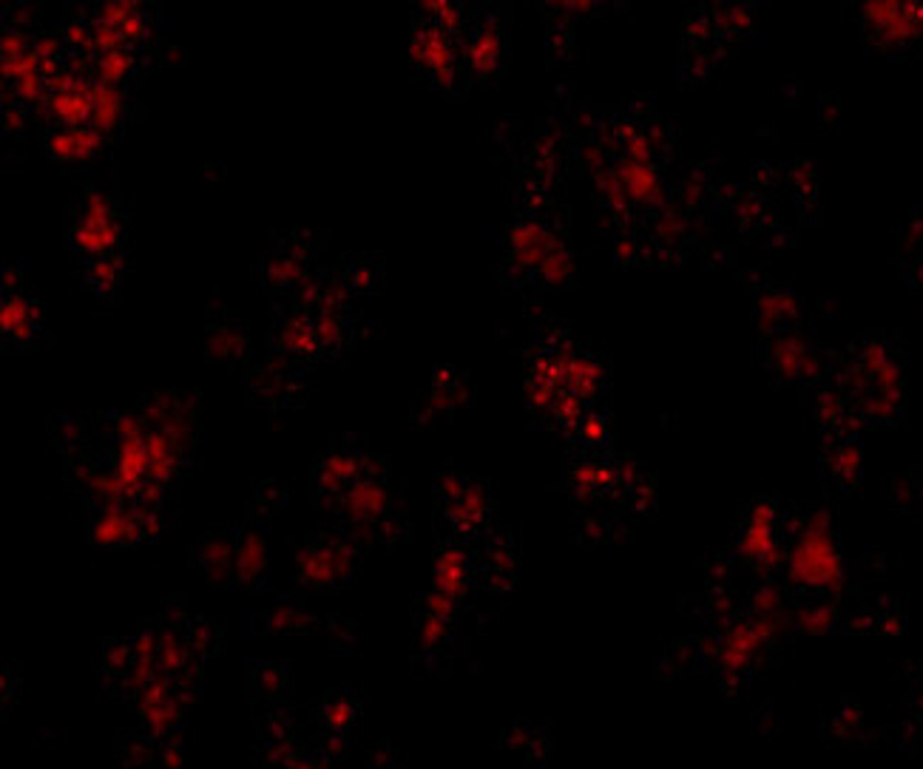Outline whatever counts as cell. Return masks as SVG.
Returning <instances> with one entry per match:
<instances>
[{"label":"cell","mask_w":923,"mask_h":769,"mask_svg":"<svg viewBox=\"0 0 923 769\" xmlns=\"http://www.w3.org/2000/svg\"><path fill=\"white\" fill-rule=\"evenodd\" d=\"M361 551L338 528L310 534L296 551V579L304 594H336L358 574Z\"/></svg>","instance_id":"cell-1"},{"label":"cell","mask_w":923,"mask_h":769,"mask_svg":"<svg viewBox=\"0 0 923 769\" xmlns=\"http://www.w3.org/2000/svg\"><path fill=\"white\" fill-rule=\"evenodd\" d=\"M370 460L367 452V437L361 435H336L330 446L316 457L310 469V500L313 506L324 511H336L344 491L353 486L355 480L364 474V466Z\"/></svg>","instance_id":"cell-2"},{"label":"cell","mask_w":923,"mask_h":769,"mask_svg":"<svg viewBox=\"0 0 923 769\" xmlns=\"http://www.w3.org/2000/svg\"><path fill=\"white\" fill-rule=\"evenodd\" d=\"M313 395V372H302L267 358L245 369V398L250 406H262L270 415L302 409Z\"/></svg>","instance_id":"cell-3"},{"label":"cell","mask_w":923,"mask_h":769,"mask_svg":"<svg viewBox=\"0 0 923 769\" xmlns=\"http://www.w3.org/2000/svg\"><path fill=\"white\" fill-rule=\"evenodd\" d=\"M270 310H273V324L267 333V358L282 361L287 367L302 369V372H313L319 364H324L313 315L299 310L290 301L270 304Z\"/></svg>","instance_id":"cell-4"},{"label":"cell","mask_w":923,"mask_h":769,"mask_svg":"<svg viewBox=\"0 0 923 769\" xmlns=\"http://www.w3.org/2000/svg\"><path fill=\"white\" fill-rule=\"evenodd\" d=\"M46 333V304L37 290L26 287L12 296H0V341L6 355L37 350Z\"/></svg>","instance_id":"cell-5"},{"label":"cell","mask_w":923,"mask_h":769,"mask_svg":"<svg viewBox=\"0 0 923 769\" xmlns=\"http://www.w3.org/2000/svg\"><path fill=\"white\" fill-rule=\"evenodd\" d=\"M40 148L52 162L69 171H89L91 165L106 159L111 142L100 137L91 125H77V128L54 125L40 131Z\"/></svg>","instance_id":"cell-6"},{"label":"cell","mask_w":923,"mask_h":769,"mask_svg":"<svg viewBox=\"0 0 923 769\" xmlns=\"http://www.w3.org/2000/svg\"><path fill=\"white\" fill-rule=\"evenodd\" d=\"M250 347L248 324L233 318L231 310L225 307V298L219 290H213L208 304H205V355L213 364L236 367L245 361Z\"/></svg>","instance_id":"cell-7"},{"label":"cell","mask_w":923,"mask_h":769,"mask_svg":"<svg viewBox=\"0 0 923 769\" xmlns=\"http://www.w3.org/2000/svg\"><path fill=\"white\" fill-rule=\"evenodd\" d=\"M120 219H131V210L117 191L114 182H86L66 205V230L69 228H106Z\"/></svg>","instance_id":"cell-8"},{"label":"cell","mask_w":923,"mask_h":769,"mask_svg":"<svg viewBox=\"0 0 923 769\" xmlns=\"http://www.w3.org/2000/svg\"><path fill=\"white\" fill-rule=\"evenodd\" d=\"M236 585L253 594L270 585V525L248 523L239 528V548H236Z\"/></svg>","instance_id":"cell-9"},{"label":"cell","mask_w":923,"mask_h":769,"mask_svg":"<svg viewBox=\"0 0 923 769\" xmlns=\"http://www.w3.org/2000/svg\"><path fill=\"white\" fill-rule=\"evenodd\" d=\"M86 537L91 545L111 548V551H128L142 542L140 523L134 514V503L125 506H89V523Z\"/></svg>","instance_id":"cell-10"},{"label":"cell","mask_w":923,"mask_h":769,"mask_svg":"<svg viewBox=\"0 0 923 769\" xmlns=\"http://www.w3.org/2000/svg\"><path fill=\"white\" fill-rule=\"evenodd\" d=\"M236 548L239 531L231 525H213L199 537L191 557L213 585H236Z\"/></svg>","instance_id":"cell-11"},{"label":"cell","mask_w":923,"mask_h":769,"mask_svg":"<svg viewBox=\"0 0 923 769\" xmlns=\"http://www.w3.org/2000/svg\"><path fill=\"white\" fill-rule=\"evenodd\" d=\"M66 247L80 262H94L106 256L131 253V219H120L106 228H69Z\"/></svg>","instance_id":"cell-12"},{"label":"cell","mask_w":923,"mask_h":769,"mask_svg":"<svg viewBox=\"0 0 923 769\" xmlns=\"http://www.w3.org/2000/svg\"><path fill=\"white\" fill-rule=\"evenodd\" d=\"M91 100H94V111H91V128L106 137L111 145L123 140L125 128H128V108H131V88L111 86V83H94L91 88Z\"/></svg>","instance_id":"cell-13"},{"label":"cell","mask_w":923,"mask_h":769,"mask_svg":"<svg viewBox=\"0 0 923 769\" xmlns=\"http://www.w3.org/2000/svg\"><path fill=\"white\" fill-rule=\"evenodd\" d=\"M131 264H134L131 253H120V256H106V259L86 262L83 264V287H86L100 304L114 307V304L123 298L125 281L131 279Z\"/></svg>","instance_id":"cell-14"},{"label":"cell","mask_w":923,"mask_h":769,"mask_svg":"<svg viewBox=\"0 0 923 769\" xmlns=\"http://www.w3.org/2000/svg\"><path fill=\"white\" fill-rule=\"evenodd\" d=\"M338 270H341L344 284L353 290L355 296L381 293V284H384V256L381 253H375V250L347 253L338 264Z\"/></svg>","instance_id":"cell-15"},{"label":"cell","mask_w":923,"mask_h":769,"mask_svg":"<svg viewBox=\"0 0 923 769\" xmlns=\"http://www.w3.org/2000/svg\"><path fill=\"white\" fill-rule=\"evenodd\" d=\"M253 628L259 630V633H321L324 619L310 616L302 605L279 602L267 613H259L253 619Z\"/></svg>","instance_id":"cell-16"},{"label":"cell","mask_w":923,"mask_h":769,"mask_svg":"<svg viewBox=\"0 0 923 769\" xmlns=\"http://www.w3.org/2000/svg\"><path fill=\"white\" fill-rule=\"evenodd\" d=\"M358 710H361V699L353 690H333L319 699V704L313 707V716L319 721L321 733L347 735V730L358 721Z\"/></svg>","instance_id":"cell-17"},{"label":"cell","mask_w":923,"mask_h":769,"mask_svg":"<svg viewBox=\"0 0 923 769\" xmlns=\"http://www.w3.org/2000/svg\"><path fill=\"white\" fill-rule=\"evenodd\" d=\"M49 437H52L54 449L63 455V460L94 449V443H91L94 440V426L86 418H80V415H52Z\"/></svg>","instance_id":"cell-18"},{"label":"cell","mask_w":923,"mask_h":769,"mask_svg":"<svg viewBox=\"0 0 923 769\" xmlns=\"http://www.w3.org/2000/svg\"><path fill=\"white\" fill-rule=\"evenodd\" d=\"M327 239H330V230L327 228H273L270 236H267V242L279 245L284 253H290L293 259H299L302 264H310V267H316L313 262L321 253V247L327 245Z\"/></svg>","instance_id":"cell-19"},{"label":"cell","mask_w":923,"mask_h":769,"mask_svg":"<svg viewBox=\"0 0 923 769\" xmlns=\"http://www.w3.org/2000/svg\"><path fill=\"white\" fill-rule=\"evenodd\" d=\"M355 321H344L330 313H316L313 315V327H316V338H319L321 361H336L338 355L344 350H355L353 344V327Z\"/></svg>","instance_id":"cell-20"},{"label":"cell","mask_w":923,"mask_h":769,"mask_svg":"<svg viewBox=\"0 0 923 769\" xmlns=\"http://www.w3.org/2000/svg\"><path fill=\"white\" fill-rule=\"evenodd\" d=\"M248 690L253 699L282 701L290 693V667L276 662H250Z\"/></svg>","instance_id":"cell-21"},{"label":"cell","mask_w":923,"mask_h":769,"mask_svg":"<svg viewBox=\"0 0 923 769\" xmlns=\"http://www.w3.org/2000/svg\"><path fill=\"white\" fill-rule=\"evenodd\" d=\"M290 503V491L284 486L282 480H265V483H259L256 491L250 494L248 500V520H256V523H267L282 511L284 506Z\"/></svg>","instance_id":"cell-22"},{"label":"cell","mask_w":923,"mask_h":769,"mask_svg":"<svg viewBox=\"0 0 923 769\" xmlns=\"http://www.w3.org/2000/svg\"><path fill=\"white\" fill-rule=\"evenodd\" d=\"M188 642L196 650V656H211L222 647V628L208 619V616H191L188 622Z\"/></svg>","instance_id":"cell-23"},{"label":"cell","mask_w":923,"mask_h":769,"mask_svg":"<svg viewBox=\"0 0 923 769\" xmlns=\"http://www.w3.org/2000/svg\"><path fill=\"white\" fill-rule=\"evenodd\" d=\"M3 29L35 37L37 32H43L40 29V9H37L35 3H23V0L20 3H9L3 9Z\"/></svg>","instance_id":"cell-24"},{"label":"cell","mask_w":923,"mask_h":769,"mask_svg":"<svg viewBox=\"0 0 923 769\" xmlns=\"http://www.w3.org/2000/svg\"><path fill=\"white\" fill-rule=\"evenodd\" d=\"M321 633H327V642L338 653H350L358 642V625L347 616H327Z\"/></svg>","instance_id":"cell-25"},{"label":"cell","mask_w":923,"mask_h":769,"mask_svg":"<svg viewBox=\"0 0 923 769\" xmlns=\"http://www.w3.org/2000/svg\"><path fill=\"white\" fill-rule=\"evenodd\" d=\"M35 117V111L29 108V105L18 103V100H12V97H3V134L6 137H23V131H26V125L29 120Z\"/></svg>","instance_id":"cell-26"},{"label":"cell","mask_w":923,"mask_h":769,"mask_svg":"<svg viewBox=\"0 0 923 769\" xmlns=\"http://www.w3.org/2000/svg\"><path fill=\"white\" fill-rule=\"evenodd\" d=\"M26 290V281H23V270L20 264H3V276H0V296H12Z\"/></svg>","instance_id":"cell-27"}]
</instances>
